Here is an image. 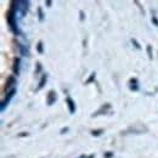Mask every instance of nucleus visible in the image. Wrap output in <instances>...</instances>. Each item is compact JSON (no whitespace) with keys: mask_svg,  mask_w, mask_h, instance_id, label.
<instances>
[{"mask_svg":"<svg viewBox=\"0 0 158 158\" xmlns=\"http://www.w3.org/2000/svg\"><path fill=\"white\" fill-rule=\"evenodd\" d=\"M16 10H15V6H13V2H11V7L10 10L7 11L6 13V20H7V24H9V28L10 31L16 34V35H20L21 32L18 29V26H17V16H16Z\"/></svg>","mask_w":158,"mask_h":158,"instance_id":"nucleus-1","label":"nucleus"},{"mask_svg":"<svg viewBox=\"0 0 158 158\" xmlns=\"http://www.w3.org/2000/svg\"><path fill=\"white\" fill-rule=\"evenodd\" d=\"M12 2H13V6H15V10H16V13L18 15V18H23L24 15L28 11L29 1H24V0L20 1V0H17V1H12Z\"/></svg>","mask_w":158,"mask_h":158,"instance_id":"nucleus-2","label":"nucleus"},{"mask_svg":"<svg viewBox=\"0 0 158 158\" xmlns=\"http://www.w3.org/2000/svg\"><path fill=\"white\" fill-rule=\"evenodd\" d=\"M16 92H17L16 88H13V89H11L10 91H7V92H6V96H5V99L1 101V105H0V110H1V112H4V111H5V108L7 107L9 102L12 100V97L15 96V94H16Z\"/></svg>","mask_w":158,"mask_h":158,"instance_id":"nucleus-3","label":"nucleus"},{"mask_svg":"<svg viewBox=\"0 0 158 158\" xmlns=\"http://www.w3.org/2000/svg\"><path fill=\"white\" fill-rule=\"evenodd\" d=\"M57 100V96H56V92L54 90H50L49 94H48V97H46V102L49 106H52Z\"/></svg>","mask_w":158,"mask_h":158,"instance_id":"nucleus-4","label":"nucleus"},{"mask_svg":"<svg viewBox=\"0 0 158 158\" xmlns=\"http://www.w3.org/2000/svg\"><path fill=\"white\" fill-rule=\"evenodd\" d=\"M66 103H67V106H68V111H70V113H71V114H74V113H76L77 107H76V103H74L73 99L68 96V97L66 99Z\"/></svg>","mask_w":158,"mask_h":158,"instance_id":"nucleus-5","label":"nucleus"},{"mask_svg":"<svg viewBox=\"0 0 158 158\" xmlns=\"http://www.w3.org/2000/svg\"><path fill=\"white\" fill-rule=\"evenodd\" d=\"M107 110H111V105H110V103H105V106H102L96 113H94L92 117H97V116H100V114H106V113H107V112H106Z\"/></svg>","mask_w":158,"mask_h":158,"instance_id":"nucleus-6","label":"nucleus"},{"mask_svg":"<svg viewBox=\"0 0 158 158\" xmlns=\"http://www.w3.org/2000/svg\"><path fill=\"white\" fill-rule=\"evenodd\" d=\"M129 89L133 90V91H138L139 90V83H138V79L133 78L129 80Z\"/></svg>","mask_w":158,"mask_h":158,"instance_id":"nucleus-7","label":"nucleus"},{"mask_svg":"<svg viewBox=\"0 0 158 158\" xmlns=\"http://www.w3.org/2000/svg\"><path fill=\"white\" fill-rule=\"evenodd\" d=\"M15 83H16V78H15V77H9V79H7V84H6V88H5V90H6V91H10L11 89H13V85H15Z\"/></svg>","mask_w":158,"mask_h":158,"instance_id":"nucleus-8","label":"nucleus"},{"mask_svg":"<svg viewBox=\"0 0 158 158\" xmlns=\"http://www.w3.org/2000/svg\"><path fill=\"white\" fill-rule=\"evenodd\" d=\"M46 79H48V76H46V74H43V76H41L40 81H39V85H38V88H37V91L41 90V89L45 86V84H46Z\"/></svg>","mask_w":158,"mask_h":158,"instance_id":"nucleus-9","label":"nucleus"},{"mask_svg":"<svg viewBox=\"0 0 158 158\" xmlns=\"http://www.w3.org/2000/svg\"><path fill=\"white\" fill-rule=\"evenodd\" d=\"M20 66H21V61H20V59H16L15 60V65H13V73L16 76L20 74Z\"/></svg>","mask_w":158,"mask_h":158,"instance_id":"nucleus-10","label":"nucleus"},{"mask_svg":"<svg viewBox=\"0 0 158 158\" xmlns=\"http://www.w3.org/2000/svg\"><path fill=\"white\" fill-rule=\"evenodd\" d=\"M18 46H20V51H21L22 56H29V51H28V49L26 46H23L22 44H18Z\"/></svg>","mask_w":158,"mask_h":158,"instance_id":"nucleus-11","label":"nucleus"},{"mask_svg":"<svg viewBox=\"0 0 158 158\" xmlns=\"http://www.w3.org/2000/svg\"><path fill=\"white\" fill-rule=\"evenodd\" d=\"M103 134V129H97V130H92L91 131V135L92 136H100Z\"/></svg>","mask_w":158,"mask_h":158,"instance_id":"nucleus-12","label":"nucleus"},{"mask_svg":"<svg viewBox=\"0 0 158 158\" xmlns=\"http://www.w3.org/2000/svg\"><path fill=\"white\" fill-rule=\"evenodd\" d=\"M38 17H39V21H40V22L44 21V13H43L41 7H38Z\"/></svg>","mask_w":158,"mask_h":158,"instance_id":"nucleus-13","label":"nucleus"},{"mask_svg":"<svg viewBox=\"0 0 158 158\" xmlns=\"http://www.w3.org/2000/svg\"><path fill=\"white\" fill-rule=\"evenodd\" d=\"M95 76H96V74H95V72H94V73H91V76L88 78V80L85 81V84H90L92 80H95Z\"/></svg>","mask_w":158,"mask_h":158,"instance_id":"nucleus-14","label":"nucleus"},{"mask_svg":"<svg viewBox=\"0 0 158 158\" xmlns=\"http://www.w3.org/2000/svg\"><path fill=\"white\" fill-rule=\"evenodd\" d=\"M37 49H38V52L39 54H43L44 52V50H43V41H39L38 43V48Z\"/></svg>","mask_w":158,"mask_h":158,"instance_id":"nucleus-15","label":"nucleus"},{"mask_svg":"<svg viewBox=\"0 0 158 158\" xmlns=\"http://www.w3.org/2000/svg\"><path fill=\"white\" fill-rule=\"evenodd\" d=\"M131 43H133V44L135 45V48H136V49H141V46L139 45V43H138V41H136L135 39H131Z\"/></svg>","mask_w":158,"mask_h":158,"instance_id":"nucleus-16","label":"nucleus"},{"mask_svg":"<svg viewBox=\"0 0 158 158\" xmlns=\"http://www.w3.org/2000/svg\"><path fill=\"white\" fill-rule=\"evenodd\" d=\"M40 71H41V65H40L39 62H37V71H35V73L38 74V73H39Z\"/></svg>","mask_w":158,"mask_h":158,"instance_id":"nucleus-17","label":"nucleus"},{"mask_svg":"<svg viewBox=\"0 0 158 158\" xmlns=\"http://www.w3.org/2000/svg\"><path fill=\"white\" fill-rule=\"evenodd\" d=\"M147 52H149V57L152 59V52H151V45H147Z\"/></svg>","mask_w":158,"mask_h":158,"instance_id":"nucleus-18","label":"nucleus"},{"mask_svg":"<svg viewBox=\"0 0 158 158\" xmlns=\"http://www.w3.org/2000/svg\"><path fill=\"white\" fill-rule=\"evenodd\" d=\"M152 21H153V22L156 23V26H157V27H158V20H157V18H156V17H155V16L152 17Z\"/></svg>","mask_w":158,"mask_h":158,"instance_id":"nucleus-19","label":"nucleus"},{"mask_svg":"<svg viewBox=\"0 0 158 158\" xmlns=\"http://www.w3.org/2000/svg\"><path fill=\"white\" fill-rule=\"evenodd\" d=\"M112 156H113V153H111V152H110V153H106V155H105V157H106V158H111Z\"/></svg>","mask_w":158,"mask_h":158,"instance_id":"nucleus-20","label":"nucleus"},{"mask_svg":"<svg viewBox=\"0 0 158 158\" xmlns=\"http://www.w3.org/2000/svg\"><path fill=\"white\" fill-rule=\"evenodd\" d=\"M67 130H68V128H63V129L61 130V134H63V133H67Z\"/></svg>","mask_w":158,"mask_h":158,"instance_id":"nucleus-21","label":"nucleus"},{"mask_svg":"<svg viewBox=\"0 0 158 158\" xmlns=\"http://www.w3.org/2000/svg\"><path fill=\"white\" fill-rule=\"evenodd\" d=\"M46 5L50 7V6H51V1H46Z\"/></svg>","mask_w":158,"mask_h":158,"instance_id":"nucleus-22","label":"nucleus"},{"mask_svg":"<svg viewBox=\"0 0 158 158\" xmlns=\"http://www.w3.org/2000/svg\"><path fill=\"white\" fill-rule=\"evenodd\" d=\"M79 158H84V156H80V157H79Z\"/></svg>","mask_w":158,"mask_h":158,"instance_id":"nucleus-23","label":"nucleus"}]
</instances>
